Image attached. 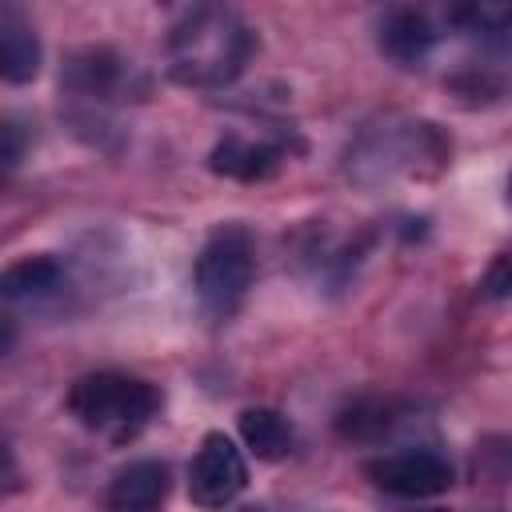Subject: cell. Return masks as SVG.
<instances>
[{
    "label": "cell",
    "instance_id": "52a82bcc",
    "mask_svg": "<svg viewBox=\"0 0 512 512\" xmlns=\"http://www.w3.org/2000/svg\"><path fill=\"white\" fill-rule=\"evenodd\" d=\"M168 468L160 460H136L116 472L104 496V512H164Z\"/></svg>",
    "mask_w": 512,
    "mask_h": 512
},
{
    "label": "cell",
    "instance_id": "8992f818",
    "mask_svg": "<svg viewBox=\"0 0 512 512\" xmlns=\"http://www.w3.org/2000/svg\"><path fill=\"white\" fill-rule=\"evenodd\" d=\"M380 52L400 68H420L436 44V28L420 8H388L376 28Z\"/></svg>",
    "mask_w": 512,
    "mask_h": 512
},
{
    "label": "cell",
    "instance_id": "8fae6325",
    "mask_svg": "<svg viewBox=\"0 0 512 512\" xmlns=\"http://www.w3.org/2000/svg\"><path fill=\"white\" fill-rule=\"evenodd\" d=\"M240 436L256 460H284L292 452V424L276 408H244Z\"/></svg>",
    "mask_w": 512,
    "mask_h": 512
},
{
    "label": "cell",
    "instance_id": "ba28073f",
    "mask_svg": "<svg viewBox=\"0 0 512 512\" xmlns=\"http://www.w3.org/2000/svg\"><path fill=\"white\" fill-rule=\"evenodd\" d=\"M0 72L8 84H28L40 72V40L16 4H0Z\"/></svg>",
    "mask_w": 512,
    "mask_h": 512
},
{
    "label": "cell",
    "instance_id": "4fadbf2b",
    "mask_svg": "<svg viewBox=\"0 0 512 512\" xmlns=\"http://www.w3.org/2000/svg\"><path fill=\"white\" fill-rule=\"evenodd\" d=\"M392 404H384V400H356L340 420H336V428H340V436H348V440H376V436H384L388 428H392Z\"/></svg>",
    "mask_w": 512,
    "mask_h": 512
},
{
    "label": "cell",
    "instance_id": "277c9868",
    "mask_svg": "<svg viewBox=\"0 0 512 512\" xmlns=\"http://www.w3.org/2000/svg\"><path fill=\"white\" fill-rule=\"evenodd\" d=\"M248 484V464L240 456V448L224 436V432H208L188 464V496L196 508H224L232 504Z\"/></svg>",
    "mask_w": 512,
    "mask_h": 512
},
{
    "label": "cell",
    "instance_id": "7a4b0ae2",
    "mask_svg": "<svg viewBox=\"0 0 512 512\" xmlns=\"http://www.w3.org/2000/svg\"><path fill=\"white\" fill-rule=\"evenodd\" d=\"M160 408V392L140 380V376H124V372H92V376H80L68 392V412L108 436V440H124V436H136L152 412Z\"/></svg>",
    "mask_w": 512,
    "mask_h": 512
},
{
    "label": "cell",
    "instance_id": "7c38bea8",
    "mask_svg": "<svg viewBox=\"0 0 512 512\" xmlns=\"http://www.w3.org/2000/svg\"><path fill=\"white\" fill-rule=\"evenodd\" d=\"M60 276H64L60 260H52V256H24V260H16V264L4 268L0 292H4L8 300L44 296V292H52V288L60 284Z\"/></svg>",
    "mask_w": 512,
    "mask_h": 512
},
{
    "label": "cell",
    "instance_id": "2e32d148",
    "mask_svg": "<svg viewBox=\"0 0 512 512\" xmlns=\"http://www.w3.org/2000/svg\"><path fill=\"white\" fill-rule=\"evenodd\" d=\"M0 136H4V168H16V160H20V124L4 120Z\"/></svg>",
    "mask_w": 512,
    "mask_h": 512
},
{
    "label": "cell",
    "instance_id": "e0dca14e",
    "mask_svg": "<svg viewBox=\"0 0 512 512\" xmlns=\"http://www.w3.org/2000/svg\"><path fill=\"white\" fill-rule=\"evenodd\" d=\"M244 512H264V508H244Z\"/></svg>",
    "mask_w": 512,
    "mask_h": 512
},
{
    "label": "cell",
    "instance_id": "9a60e30c",
    "mask_svg": "<svg viewBox=\"0 0 512 512\" xmlns=\"http://www.w3.org/2000/svg\"><path fill=\"white\" fill-rule=\"evenodd\" d=\"M480 296H488V300H512V244L492 256V264H488V272L480 280Z\"/></svg>",
    "mask_w": 512,
    "mask_h": 512
},
{
    "label": "cell",
    "instance_id": "5bb4252c",
    "mask_svg": "<svg viewBox=\"0 0 512 512\" xmlns=\"http://www.w3.org/2000/svg\"><path fill=\"white\" fill-rule=\"evenodd\" d=\"M448 20L472 36H484V40H496L512 28V4H460L448 12Z\"/></svg>",
    "mask_w": 512,
    "mask_h": 512
},
{
    "label": "cell",
    "instance_id": "3957f363",
    "mask_svg": "<svg viewBox=\"0 0 512 512\" xmlns=\"http://www.w3.org/2000/svg\"><path fill=\"white\" fill-rule=\"evenodd\" d=\"M256 276V248H252V232L244 224H220L200 256H196V296L208 308V316L228 320Z\"/></svg>",
    "mask_w": 512,
    "mask_h": 512
},
{
    "label": "cell",
    "instance_id": "9c48e42d",
    "mask_svg": "<svg viewBox=\"0 0 512 512\" xmlns=\"http://www.w3.org/2000/svg\"><path fill=\"white\" fill-rule=\"evenodd\" d=\"M120 76H124V64H120L116 52H108V48H80V52L64 64L60 84H64L72 96L108 100V96L116 92Z\"/></svg>",
    "mask_w": 512,
    "mask_h": 512
},
{
    "label": "cell",
    "instance_id": "6da1fadb",
    "mask_svg": "<svg viewBox=\"0 0 512 512\" xmlns=\"http://www.w3.org/2000/svg\"><path fill=\"white\" fill-rule=\"evenodd\" d=\"M252 48H256V36L232 8L200 4V8H188L172 24L168 68L180 84L220 88L244 72Z\"/></svg>",
    "mask_w": 512,
    "mask_h": 512
},
{
    "label": "cell",
    "instance_id": "ac0fdd59",
    "mask_svg": "<svg viewBox=\"0 0 512 512\" xmlns=\"http://www.w3.org/2000/svg\"><path fill=\"white\" fill-rule=\"evenodd\" d=\"M424 512H444V508H424Z\"/></svg>",
    "mask_w": 512,
    "mask_h": 512
},
{
    "label": "cell",
    "instance_id": "30bf717a",
    "mask_svg": "<svg viewBox=\"0 0 512 512\" xmlns=\"http://www.w3.org/2000/svg\"><path fill=\"white\" fill-rule=\"evenodd\" d=\"M208 168L216 176H228V180H268L276 168H280V148L272 144H256V140H240V136H224L212 156H208Z\"/></svg>",
    "mask_w": 512,
    "mask_h": 512
},
{
    "label": "cell",
    "instance_id": "d6986e66",
    "mask_svg": "<svg viewBox=\"0 0 512 512\" xmlns=\"http://www.w3.org/2000/svg\"><path fill=\"white\" fill-rule=\"evenodd\" d=\"M508 200H512V180H508Z\"/></svg>",
    "mask_w": 512,
    "mask_h": 512
},
{
    "label": "cell",
    "instance_id": "5b68a950",
    "mask_svg": "<svg viewBox=\"0 0 512 512\" xmlns=\"http://www.w3.org/2000/svg\"><path fill=\"white\" fill-rule=\"evenodd\" d=\"M364 476H368L376 488H384V492H392V496H412V500L436 496V492H444V488L452 484L448 460L436 456V452H424V448L376 456V460L364 464Z\"/></svg>",
    "mask_w": 512,
    "mask_h": 512
}]
</instances>
